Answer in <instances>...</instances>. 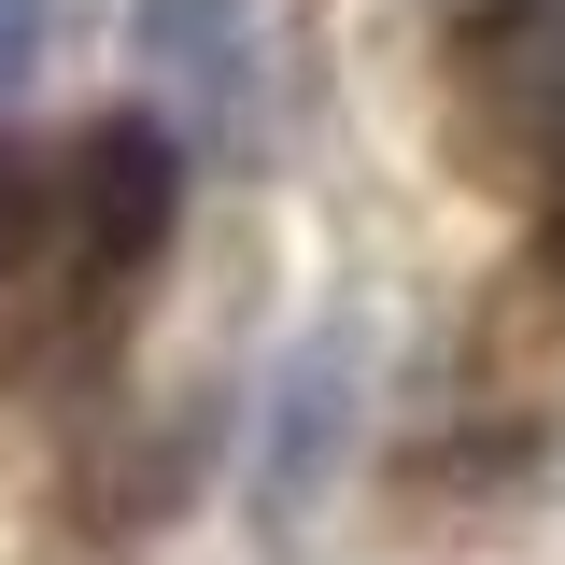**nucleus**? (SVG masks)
I'll return each mask as SVG.
<instances>
[{"label":"nucleus","instance_id":"obj_1","mask_svg":"<svg viewBox=\"0 0 565 565\" xmlns=\"http://www.w3.org/2000/svg\"><path fill=\"white\" fill-rule=\"evenodd\" d=\"M170 212H184V156H170V128H141V114L71 128L43 170H14L0 241H14V297H29V326H43V340H99V326L141 297Z\"/></svg>","mask_w":565,"mask_h":565},{"label":"nucleus","instance_id":"obj_2","mask_svg":"<svg viewBox=\"0 0 565 565\" xmlns=\"http://www.w3.org/2000/svg\"><path fill=\"white\" fill-rule=\"evenodd\" d=\"M141 71H170L199 114L255 99V0H141Z\"/></svg>","mask_w":565,"mask_h":565},{"label":"nucleus","instance_id":"obj_3","mask_svg":"<svg viewBox=\"0 0 565 565\" xmlns=\"http://www.w3.org/2000/svg\"><path fill=\"white\" fill-rule=\"evenodd\" d=\"M43 71V0H0V99Z\"/></svg>","mask_w":565,"mask_h":565},{"label":"nucleus","instance_id":"obj_4","mask_svg":"<svg viewBox=\"0 0 565 565\" xmlns=\"http://www.w3.org/2000/svg\"><path fill=\"white\" fill-rule=\"evenodd\" d=\"M552 255H565V184H552Z\"/></svg>","mask_w":565,"mask_h":565}]
</instances>
